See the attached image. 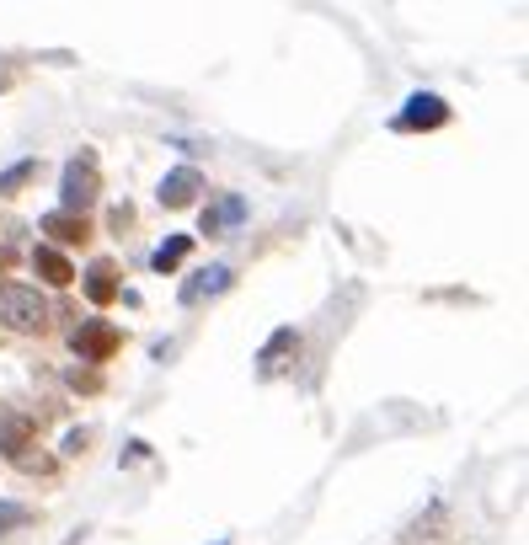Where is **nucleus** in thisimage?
<instances>
[{"instance_id": "20e7f679", "label": "nucleus", "mask_w": 529, "mask_h": 545, "mask_svg": "<svg viewBox=\"0 0 529 545\" xmlns=\"http://www.w3.org/2000/svg\"><path fill=\"white\" fill-rule=\"evenodd\" d=\"M439 123H449V107H444V97H433V91H417V97H407V113H396V129L401 134L439 129Z\"/></svg>"}, {"instance_id": "9b49d317", "label": "nucleus", "mask_w": 529, "mask_h": 545, "mask_svg": "<svg viewBox=\"0 0 529 545\" xmlns=\"http://www.w3.org/2000/svg\"><path fill=\"white\" fill-rule=\"evenodd\" d=\"M241 214H246L241 198H225L220 209H204V236H214V230H225V225H236Z\"/></svg>"}, {"instance_id": "0eeeda50", "label": "nucleus", "mask_w": 529, "mask_h": 545, "mask_svg": "<svg viewBox=\"0 0 529 545\" xmlns=\"http://www.w3.org/2000/svg\"><path fill=\"white\" fill-rule=\"evenodd\" d=\"M27 449H33V423L17 417V412H6L0 417V455L17 460V455H27Z\"/></svg>"}, {"instance_id": "f03ea898", "label": "nucleus", "mask_w": 529, "mask_h": 545, "mask_svg": "<svg viewBox=\"0 0 529 545\" xmlns=\"http://www.w3.org/2000/svg\"><path fill=\"white\" fill-rule=\"evenodd\" d=\"M102 193V177H97V161L91 155H75V161H65V177H59V198H65V214H81L97 204Z\"/></svg>"}, {"instance_id": "4468645a", "label": "nucleus", "mask_w": 529, "mask_h": 545, "mask_svg": "<svg viewBox=\"0 0 529 545\" xmlns=\"http://www.w3.org/2000/svg\"><path fill=\"white\" fill-rule=\"evenodd\" d=\"M86 444H91V433H86V428H75V433H65V455H81Z\"/></svg>"}, {"instance_id": "6e6552de", "label": "nucleus", "mask_w": 529, "mask_h": 545, "mask_svg": "<svg viewBox=\"0 0 529 545\" xmlns=\"http://www.w3.org/2000/svg\"><path fill=\"white\" fill-rule=\"evenodd\" d=\"M86 300H91V305H113V300H118V273H113V262H91V273H86Z\"/></svg>"}, {"instance_id": "f8f14e48", "label": "nucleus", "mask_w": 529, "mask_h": 545, "mask_svg": "<svg viewBox=\"0 0 529 545\" xmlns=\"http://www.w3.org/2000/svg\"><path fill=\"white\" fill-rule=\"evenodd\" d=\"M33 177H38V161H17V166H6V171H0V193H22Z\"/></svg>"}, {"instance_id": "7ed1b4c3", "label": "nucleus", "mask_w": 529, "mask_h": 545, "mask_svg": "<svg viewBox=\"0 0 529 545\" xmlns=\"http://www.w3.org/2000/svg\"><path fill=\"white\" fill-rule=\"evenodd\" d=\"M70 348L81 353V364H102V358H113V348H118V332L107 321H81L70 332Z\"/></svg>"}, {"instance_id": "39448f33", "label": "nucleus", "mask_w": 529, "mask_h": 545, "mask_svg": "<svg viewBox=\"0 0 529 545\" xmlns=\"http://www.w3.org/2000/svg\"><path fill=\"white\" fill-rule=\"evenodd\" d=\"M198 193H204V171H198V166H177V171H166V177H161V204L166 209L193 204Z\"/></svg>"}, {"instance_id": "1a4fd4ad", "label": "nucleus", "mask_w": 529, "mask_h": 545, "mask_svg": "<svg viewBox=\"0 0 529 545\" xmlns=\"http://www.w3.org/2000/svg\"><path fill=\"white\" fill-rule=\"evenodd\" d=\"M43 236H54V241L75 246V241H86V220H81V214H65V209H54V214H43Z\"/></svg>"}, {"instance_id": "9d476101", "label": "nucleus", "mask_w": 529, "mask_h": 545, "mask_svg": "<svg viewBox=\"0 0 529 545\" xmlns=\"http://www.w3.org/2000/svg\"><path fill=\"white\" fill-rule=\"evenodd\" d=\"M188 246H193V236H171V241H161V246L150 252V268H155V273H171L182 257H188Z\"/></svg>"}, {"instance_id": "2eb2a0df", "label": "nucleus", "mask_w": 529, "mask_h": 545, "mask_svg": "<svg viewBox=\"0 0 529 545\" xmlns=\"http://www.w3.org/2000/svg\"><path fill=\"white\" fill-rule=\"evenodd\" d=\"M70 385H81V391H97V375H81V369H70Z\"/></svg>"}, {"instance_id": "ddd939ff", "label": "nucleus", "mask_w": 529, "mask_h": 545, "mask_svg": "<svg viewBox=\"0 0 529 545\" xmlns=\"http://www.w3.org/2000/svg\"><path fill=\"white\" fill-rule=\"evenodd\" d=\"M22 524H33V508H22V503H0V535H6V529H22Z\"/></svg>"}, {"instance_id": "f257e3e1", "label": "nucleus", "mask_w": 529, "mask_h": 545, "mask_svg": "<svg viewBox=\"0 0 529 545\" xmlns=\"http://www.w3.org/2000/svg\"><path fill=\"white\" fill-rule=\"evenodd\" d=\"M0 321L11 332H43L49 326V300L27 284H0Z\"/></svg>"}, {"instance_id": "423d86ee", "label": "nucleus", "mask_w": 529, "mask_h": 545, "mask_svg": "<svg viewBox=\"0 0 529 545\" xmlns=\"http://www.w3.org/2000/svg\"><path fill=\"white\" fill-rule=\"evenodd\" d=\"M33 268H38V278H43V284H54V289L75 284L70 257H65V252H54V246H33Z\"/></svg>"}]
</instances>
